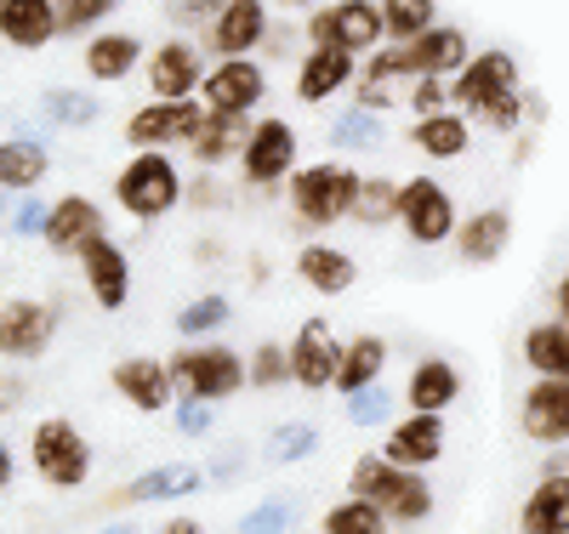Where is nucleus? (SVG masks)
I'll return each mask as SVG.
<instances>
[{
    "mask_svg": "<svg viewBox=\"0 0 569 534\" xmlns=\"http://www.w3.org/2000/svg\"><path fill=\"white\" fill-rule=\"evenodd\" d=\"M348 495L376 501V506L388 512V523H427V517H433V490H427V477L410 472V466H393L382 450H365L353 461Z\"/></svg>",
    "mask_w": 569,
    "mask_h": 534,
    "instance_id": "20e7f679",
    "label": "nucleus"
},
{
    "mask_svg": "<svg viewBox=\"0 0 569 534\" xmlns=\"http://www.w3.org/2000/svg\"><path fill=\"white\" fill-rule=\"evenodd\" d=\"M388 40H416L427 29H439V0H382Z\"/></svg>",
    "mask_w": 569,
    "mask_h": 534,
    "instance_id": "58836bf2",
    "label": "nucleus"
},
{
    "mask_svg": "<svg viewBox=\"0 0 569 534\" xmlns=\"http://www.w3.org/2000/svg\"><path fill=\"white\" fill-rule=\"evenodd\" d=\"M206 103L194 97V103H142L131 120H126V142L131 154L142 149H171V142H194V131L206 125Z\"/></svg>",
    "mask_w": 569,
    "mask_h": 534,
    "instance_id": "f8f14e48",
    "label": "nucleus"
},
{
    "mask_svg": "<svg viewBox=\"0 0 569 534\" xmlns=\"http://www.w3.org/2000/svg\"><path fill=\"white\" fill-rule=\"evenodd\" d=\"M46 222H52V205L34 200V193H23V200L12 205V233L18 239H46Z\"/></svg>",
    "mask_w": 569,
    "mask_h": 534,
    "instance_id": "de8ad7c7",
    "label": "nucleus"
},
{
    "mask_svg": "<svg viewBox=\"0 0 569 534\" xmlns=\"http://www.w3.org/2000/svg\"><path fill=\"white\" fill-rule=\"evenodd\" d=\"M297 523V506L284 501V495H268L262 506H251L246 517H240V534H284Z\"/></svg>",
    "mask_w": 569,
    "mask_h": 534,
    "instance_id": "37998d69",
    "label": "nucleus"
},
{
    "mask_svg": "<svg viewBox=\"0 0 569 534\" xmlns=\"http://www.w3.org/2000/svg\"><path fill=\"white\" fill-rule=\"evenodd\" d=\"M58 335V308H46L34 296H12L0 308V359H40Z\"/></svg>",
    "mask_w": 569,
    "mask_h": 534,
    "instance_id": "2eb2a0df",
    "label": "nucleus"
},
{
    "mask_svg": "<svg viewBox=\"0 0 569 534\" xmlns=\"http://www.w3.org/2000/svg\"><path fill=\"white\" fill-rule=\"evenodd\" d=\"M297 279L313 290V296H348V290L359 284V262H353V251L330 245V239H308V245L297 251Z\"/></svg>",
    "mask_w": 569,
    "mask_h": 534,
    "instance_id": "5701e85b",
    "label": "nucleus"
},
{
    "mask_svg": "<svg viewBox=\"0 0 569 534\" xmlns=\"http://www.w3.org/2000/svg\"><path fill=\"white\" fill-rule=\"evenodd\" d=\"M399 193H405V182H393V177H365L359 200H353V222H359V228H388V222H399Z\"/></svg>",
    "mask_w": 569,
    "mask_h": 534,
    "instance_id": "c9c22d12",
    "label": "nucleus"
},
{
    "mask_svg": "<svg viewBox=\"0 0 569 534\" xmlns=\"http://www.w3.org/2000/svg\"><path fill=\"white\" fill-rule=\"evenodd\" d=\"M29 461H34V477L52 483V490H80V483L91 477V444H86V432H80L69 415L34 421V432H29Z\"/></svg>",
    "mask_w": 569,
    "mask_h": 534,
    "instance_id": "6e6552de",
    "label": "nucleus"
},
{
    "mask_svg": "<svg viewBox=\"0 0 569 534\" xmlns=\"http://www.w3.org/2000/svg\"><path fill=\"white\" fill-rule=\"evenodd\" d=\"M393 523H388V512L376 506V501H359V495H348V501H337L325 512V523H319V534H388Z\"/></svg>",
    "mask_w": 569,
    "mask_h": 534,
    "instance_id": "e433bc0d",
    "label": "nucleus"
},
{
    "mask_svg": "<svg viewBox=\"0 0 569 534\" xmlns=\"http://www.w3.org/2000/svg\"><path fill=\"white\" fill-rule=\"evenodd\" d=\"M217 200H222V193L211 182H194V205H217Z\"/></svg>",
    "mask_w": 569,
    "mask_h": 534,
    "instance_id": "6e6d98bb",
    "label": "nucleus"
},
{
    "mask_svg": "<svg viewBox=\"0 0 569 534\" xmlns=\"http://www.w3.org/2000/svg\"><path fill=\"white\" fill-rule=\"evenodd\" d=\"M512 245V211L507 205H485V211H472L456 233V256L461 268H490L501 262V251Z\"/></svg>",
    "mask_w": 569,
    "mask_h": 534,
    "instance_id": "a878e982",
    "label": "nucleus"
},
{
    "mask_svg": "<svg viewBox=\"0 0 569 534\" xmlns=\"http://www.w3.org/2000/svg\"><path fill=\"white\" fill-rule=\"evenodd\" d=\"M63 34L58 23V0H0V40L12 52H40Z\"/></svg>",
    "mask_w": 569,
    "mask_h": 534,
    "instance_id": "393cba45",
    "label": "nucleus"
},
{
    "mask_svg": "<svg viewBox=\"0 0 569 534\" xmlns=\"http://www.w3.org/2000/svg\"><path fill=\"white\" fill-rule=\"evenodd\" d=\"M251 131H257L251 114H206V125L194 131V142H188V154H194V165H206V171L228 165V160H246Z\"/></svg>",
    "mask_w": 569,
    "mask_h": 534,
    "instance_id": "cd10ccee",
    "label": "nucleus"
},
{
    "mask_svg": "<svg viewBox=\"0 0 569 534\" xmlns=\"http://www.w3.org/2000/svg\"><path fill=\"white\" fill-rule=\"evenodd\" d=\"M40 114L52 120L58 131H86V125H98L103 120V103L91 91H69V85H58V91H46L40 97Z\"/></svg>",
    "mask_w": 569,
    "mask_h": 534,
    "instance_id": "f704fd0d",
    "label": "nucleus"
},
{
    "mask_svg": "<svg viewBox=\"0 0 569 534\" xmlns=\"http://www.w3.org/2000/svg\"><path fill=\"white\" fill-rule=\"evenodd\" d=\"M114 7H126V0H58V23L63 34H80V29H98Z\"/></svg>",
    "mask_w": 569,
    "mask_h": 534,
    "instance_id": "c03bdc74",
    "label": "nucleus"
},
{
    "mask_svg": "<svg viewBox=\"0 0 569 534\" xmlns=\"http://www.w3.org/2000/svg\"><path fill=\"white\" fill-rule=\"evenodd\" d=\"M313 450H319V426H313V421H284V426L268 432V461H273V466H297V461H308Z\"/></svg>",
    "mask_w": 569,
    "mask_h": 534,
    "instance_id": "ea45409f",
    "label": "nucleus"
},
{
    "mask_svg": "<svg viewBox=\"0 0 569 534\" xmlns=\"http://www.w3.org/2000/svg\"><path fill=\"white\" fill-rule=\"evenodd\" d=\"M472 120L461 114V109H445V114H427V120H416V131H410V142L427 154V160H461L467 149H472V131H467Z\"/></svg>",
    "mask_w": 569,
    "mask_h": 534,
    "instance_id": "72a5a7b5",
    "label": "nucleus"
},
{
    "mask_svg": "<svg viewBox=\"0 0 569 534\" xmlns=\"http://www.w3.org/2000/svg\"><path fill=\"white\" fill-rule=\"evenodd\" d=\"M12 477H18V466H12V450H0V490L12 495Z\"/></svg>",
    "mask_w": 569,
    "mask_h": 534,
    "instance_id": "5fc2aeb1",
    "label": "nucleus"
},
{
    "mask_svg": "<svg viewBox=\"0 0 569 534\" xmlns=\"http://www.w3.org/2000/svg\"><path fill=\"white\" fill-rule=\"evenodd\" d=\"M388 103H393V91H388V85H370V80L359 85V109H376V114H382Z\"/></svg>",
    "mask_w": 569,
    "mask_h": 534,
    "instance_id": "3c124183",
    "label": "nucleus"
},
{
    "mask_svg": "<svg viewBox=\"0 0 569 534\" xmlns=\"http://www.w3.org/2000/svg\"><path fill=\"white\" fill-rule=\"evenodd\" d=\"M46 177H52V154H46L40 137H7V149H0V182H7V193H34Z\"/></svg>",
    "mask_w": 569,
    "mask_h": 534,
    "instance_id": "7c9ffc66",
    "label": "nucleus"
},
{
    "mask_svg": "<svg viewBox=\"0 0 569 534\" xmlns=\"http://www.w3.org/2000/svg\"><path fill=\"white\" fill-rule=\"evenodd\" d=\"M291 381V347H279V342H257L251 347V386L257 393H273V386Z\"/></svg>",
    "mask_w": 569,
    "mask_h": 534,
    "instance_id": "79ce46f5",
    "label": "nucleus"
},
{
    "mask_svg": "<svg viewBox=\"0 0 569 534\" xmlns=\"http://www.w3.org/2000/svg\"><path fill=\"white\" fill-rule=\"evenodd\" d=\"M109 381H114V393L131 410H142V415L177 410V381H171V364L166 359H120Z\"/></svg>",
    "mask_w": 569,
    "mask_h": 534,
    "instance_id": "6ab92c4d",
    "label": "nucleus"
},
{
    "mask_svg": "<svg viewBox=\"0 0 569 534\" xmlns=\"http://www.w3.org/2000/svg\"><path fill=\"white\" fill-rule=\"evenodd\" d=\"M330 142L337 149H376L382 142V114L376 109H348V114H337V125H330Z\"/></svg>",
    "mask_w": 569,
    "mask_h": 534,
    "instance_id": "a19ab883",
    "label": "nucleus"
},
{
    "mask_svg": "<svg viewBox=\"0 0 569 534\" xmlns=\"http://www.w3.org/2000/svg\"><path fill=\"white\" fill-rule=\"evenodd\" d=\"M137 63H142V40H137L131 29H98V34L86 40V52H80V69L98 80V85L131 80Z\"/></svg>",
    "mask_w": 569,
    "mask_h": 534,
    "instance_id": "bb28decb",
    "label": "nucleus"
},
{
    "mask_svg": "<svg viewBox=\"0 0 569 534\" xmlns=\"http://www.w3.org/2000/svg\"><path fill=\"white\" fill-rule=\"evenodd\" d=\"M222 7H228V0H177L171 18H177V23H206V29H211V23L222 18Z\"/></svg>",
    "mask_w": 569,
    "mask_h": 534,
    "instance_id": "8fccbe9b",
    "label": "nucleus"
},
{
    "mask_svg": "<svg viewBox=\"0 0 569 534\" xmlns=\"http://www.w3.org/2000/svg\"><path fill=\"white\" fill-rule=\"evenodd\" d=\"M450 103L485 131H525V114H536V97H525L518 58L501 52V46L472 52V63L450 80Z\"/></svg>",
    "mask_w": 569,
    "mask_h": 534,
    "instance_id": "f257e3e1",
    "label": "nucleus"
},
{
    "mask_svg": "<svg viewBox=\"0 0 569 534\" xmlns=\"http://www.w3.org/2000/svg\"><path fill=\"white\" fill-rule=\"evenodd\" d=\"M552 308H558V319L569 324V268H563V279H558V296H552Z\"/></svg>",
    "mask_w": 569,
    "mask_h": 534,
    "instance_id": "864d4df0",
    "label": "nucleus"
},
{
    "mask_svg": "<svg viewBox=\"0 0 569 534\" xmlns=\"http://www.w3.org/2000/svg\"><path fill=\"white\" fill-rule=\"evenodd\" d=\"M382 370H388V342H382V335H376V330L353 335L348 353H342L337 393H342V399H353V393H365V386H382Z\"/></svg>",
    "mask_w": 569,
    "mask_h": 534,
    "instance_id": "473e14b6",
    "label": "nucleus"
},
{
    "mask_svg": "<svg viewBox=\"0 0 569 534\" xmlns=\"http://www.w3.org/2000/svg\"><path fill=\"white\" fill-rule=\"evenodd\" d=\"M353 74H359L353 52H308L302 69H297V103H308V109L330 103L342 85H353Z\"/></svg>",
    "mask_w": 569,
    "mask_h": 534,
    "instance_id": "c85d7f7f",
    "label": "nucleus"
},
{
    "mask_svg": "<svg viewBox=\"0 0 569 534\" xmlns=\"http://www.w3.org/2000/svg\"><path fill=\"white\" fill-rule=\"evenodd\" d=\"M206 58H200V46H188V40H160L154 46V58H149V91H154V103H194V97L206 91Z\"/></svg>",
    "mask_w": 569,
    "mask_h": 534,
    "instance_id": "ddd939ff",
    "label": "nucleus"
},
{
    "mask_svg": "<svg viewBox=\"0 0 569 534\" xmlns=\"http://www.w3.org/2000/svg\"><path fill=\"white\" fill-rule=\"evenodd\" d=\"M171 421H177V432H182V439H206V432L217 426V404H200V399H177Z\"/></svg>",
    "mask_w": 569,
    "mask_h": 534,
    "instance_id": "49530a36",
    "label": "nucleus"
},
{
    "mask_svg": "<svg viewBox=\"0 0 569 534\" xmlns=\"http://www.w3.org/2000/svg\"><path fill=\"white\" fill-rule=\"evenodd\" d=\"M284 12H313V0H279Z\"/></svg>",
    "mask_w": 569,
    "mask_h": 534,
    "instance_id": "4d7b16f0",
    "label": "nucleus"
},
{
    "mask_svg": "<svg viewBox=\"0 0 569 534\" xmlns=\"http://www.w3.org/2000/svg\"><path fill=\"white\" fill-rule=\"evenodd\" d=\"M382 455L393 466H410V472H427L439 455H445V415H427V410H410L388 426L382 439Z\"/></svg>",
    "mask_w": 569,
    "mask_h": 534,
    "instance_id": "f3484780",
    "label": "nucleus"
},
{
    "mask_svg": "<svg viewBox=\"0 0 569 534\" xmlns=\"http://www.w3.org/2000/svg\"><path fill=\"white\" fill-rule=\"evenodd\" d=\"M240 171H246V182H251V188L291 182V177L302 171V142H297V125L284 120V114L257 120V131H251V149H246Z\"/></svg>",
    "mask_w": 569,
    "mask_h": 534,
    "instance_id": "9d476101",
    "label": "nucleus"
},
{
    "mask_svg": "<svg viewBox=\"0 0 569 534\" xmlns=\"http://www.w3.org/2000/svg\"><path fill=\"white\" fill-rule=\"evenodd\" d=\"M410 109H416V120L456 109V103H450V80H416V85H410Z\"/></svg>",
    "mask_w": 569,
    "mask_h": 534,
    "instance_id": "09e8293b",
    "label": "nucleus"
},
{
    "mask_svg": "<svg viewBox=\"0 0 569 534\" xmlns=\"http://www.w3.org/2000/svg\"><path fill=\"white\" fill-rule=\"evenodd\" d=\"M525 364L536 370V381H569V324L563 319H541L525 330Z\"/></svg>",
    "mask_w": 569,
    "mask_h": 534,
    "instance_id": "2f4dec72",
    "label": "nucleus"
},
{
    "mask_svg": "<svg viewBox=\"0 0 569 534\" xmlns=\"http://www.w3.org/2000/svg\"><path fill=\"white\" fill-rule=\"evenodd\" d=\"M399 228L410 245L433 251V245H456L461 233V216H456V200L439 177H410L405 193H399Z\"/></svg>",
    "mask_w": 569,
    "mask_h": 534,
    "instance_id": "1a4fd4ad",
    "label": "nucleus"
},
{
    "mask_svg": "<svg viewBox=\"0 0 569 534\" xmlns=\"http://www.w3.org/2000/svg\"><path fill=\"white\" fill-rule=\"evenodd\" d=\"M365 188V171H353L348 160H308L291 182H284V200L302 233H325L337 222H353V200Z\"/></svg>",
    "mask_w": 569,
    "mask_h": 534,
    "instance_id": "7ed1b4c3",
    "label": "nucleus"
},
{
    "mask_svg": "<svg viewBox=\"0 0 569 534\" xmlns=\"http://www.w3.org/2000/svg\"><path fill=\"white\" fill-rule=\"evenodd\" d=\"M518 534H569V466L563 461H547L536 490L525 495Z\"/></svg>",
    "mask_w": 569,
    "mask_h": 534,
    "instance_id": "4be33fe9",
    "label": "nucleus"
},
{
    "mask_svg": "<svg viewBox=\"0 0 569 534\" xmlns=\"http://www.w3.org/2000/svg\"><path fill=\"white\" fill-rule=\"evenodd\" d=\"M114 200L131 222H160L182 205V171L166 149H142L120 165L114 177Z\"/></svg>",
    "mask_w": 569,
    "mask_h": 534,
    "instance_id": "423d86ee",
    "label": "nucleus"
},
{
    "mask_svg": "<svg viewBox=\"0 0 569 534\" xmlns=\"http://www.w3.org/2000/svg\"><path fill=\"white\" fill-rule=\"evenodd\" d=\"M98 239H109L103 233V211L86 200V193H63V200L52 205V222H46V251L52 256H86Z\"/></svg>",
    "mask_w": 569,
    "mask_h": 534,
    "instance_id": "dca6fc26",
    "label": "nucleus"
},
{
    "mask_svg": "<svg viewBox=\"0 0 569 534\" xmlns=\"http://www.w3.org/2000/svg\"><path fill=\"white\" fill-rule=\"evenodd\" d=\"M342 353L348 342L337 330H330V319H302L297 335H291V381L302 386V393H325V386H337L342 375Z\"/></svg>",
    "mask_w": 569,
    "mask_h": 534,
    "instance_id": "9b49d317",
    "label": "nucleus"
},
{
    "mask_svg": "<svg viewBox=\"0 0 569 534\" xmlns=\"http://www.w3.org/2000/svg\"><path fill=\"white\" fill-rule=\"evenodd\" d=\"M388 415H393V399L382 386H365V393L348 399V426H382Z\"/></svg>",
    "mask_w": 569,
    "mask_h": 534,
    "instance_id": "a18cd8bd",
    "label": "nucleus"
},
{
    "mask_svg": "<svg viewBox=\"0 0 569 534\" xmlns=\"http://www.w3.org/2000/svg\"><path fill=\"white\" fill-rule=\"evenodd\" d=\"M382 46H388L382 0H337V7H313V12H308V52L376 58Z\"/></svg>",
    "mask_w": 569,
    "mask_h": 534,
    "instance_id": "0eeeda50",
    "label": "nucleus"
},
{
    "mask_svg": "<svg viewBox=\"0 0 569 534\" xmlns=\"http://www.w3.org/2000/svg\"><path fill=\"white\" fill-rule=\"evenodd\" d=\"M80 279H86V296L103 313H120L131 302V262L114 239H98V245L80 256Z\"/></svg>",
    "mask_w": 569,
    "mask_h": 534,
    "instance_id": "412c9836",
    "label": "nucleus"
},
{
    "mask_svg": "<svg viewBox=\"0 0 569 534\" xmlns=\"http://www.w3.org/2000/svg\"><path fill=\"white\" fill-rule=\"evenodd\" d=\"M268 40V7L262 0H228L222 18L206 29V52H217V63L228 58H251Z\"/></svg>",
    "mask_w": 569,
    "mask_h": 534,
    "instance_id": "aec40b11",
    "label": "nucleus"
},
{
    "mask_svg": "<svg viewBox=\"0 0 569 534\" xmlns=\"http://www.w3.org/2000/svg\"><path fill=\"white\" fill-rule=\"evenodd\" d=\"M103 534H137V528H131V523H109Z\"/></svg>",
    "mask_w": 569,
    "mask_h": 534,
    "instance_id": "13d9d810",
    "label": "nucleus"
},
{
    "mask_svg": "<svg viewBox=\"0 0 569 534\" xmlns=\"http://www.w3.org/2000/svg\"><path fill=\"white\" fill-rule=\"evenodd\" d=\"M228 319H233V302L222 296V290H206V296H194L177 313V335L182 342H206V335H217Z\"/></svg>",
    "mask_w": 569,
    "mask_h": 534,
    "instance_id": "4c0bfd02",
    "label": "nucleus"
},
{
    "mask_svg": "<svg viewBox=\"0 0 569 534\" xmlns=\"http://www.w3.org/2000/svg\"><path fill=\"white\" fill-rule=\"evenodd\" d=\"M160 534H206V523H200V517H171Z\"/></svg>",
    "mask_w": 569,
    "mask_h": 534,
    "instance_id": "603ef678",
    "label": "nucleus"
},
{
    "mask_svg": "<svg viewBox=\"0 0 569 534\" xmlns=\"http://www.w3.org/2000/svg\"><path fill=\"white\" fill-rule=\"evenodd\" d=\"M262 97H268L262 63H257V58H228V63H211L200 103H206L211 114H257Z\"/></svg>",
    "mask_w": 569,
    "mask_h": 534,
    "instance_id": "4468645a",
    "label": "nucleus"
},
{
    "mask_svg": "<svg viewBox=\"0 0 569 534\" xmlns=\"http://www.w3.org/2000/svg\"><path fill=\"white\" fill-rule=\"evenodd\" d=\"M518 426L530 444H569V381H536L518 404Z\"/></svg>",
    "mask_w": 569,
    "mask_h": 534,
    "instance_id": "b1692460",
    "label": "nucleus"
},
{
    "mask_svg": "<svg viewBox=\"0 0 569 534\" xmlns=\"http://www.w3.org/2000/svg\"><path fill=\"white\" fill-rule=\"evenodd\" d=\"M206 466H194V461H160V466H149V472H137L126 490H114L109 501L114 506H149V501H182V495H200L206 490Z\"/></svg>",
    "mask_w": 569,
    "mask_h": 534,
    "instance_id": "a211bd4d",
    "label": "nucleus"
},
{
    "mask_svg": "<svg viewBox=\"0 0 569 534\" xmlns=\"http://www.w3.org/2000/svg\"><path fill=\"white\" fill-rule=\"evenodd\" d=\"M171 381L177 399H200V404H222L240 386H251V353H233L222 342H182L171 359Z\"/></svg>",
    "mask_w": 569,
    "mask_h": 534,
    "instance_id": "39448f33",
    "label": "nucleus"
},
{
    "mask_svg": "<svg viewBox=\"0 0 569 534\" xmlns=\"http://www.w3.org/2000/svg\"><path fill=\"white\" fill-rule=\"evenodd\" d=\"M461 399V375L450 359H421L405 381V404L410 410H427V415H445L450 404Z\"/></svg>",
    "mask_w": 569,
    "mask_h": 534,
    "instance_id": "c756f323",
    "label": "nucleus"
},
{
    "mask_svg": "<svg viewBox=\"0 0 569 534\" xmlns=\"http://www.w3.org/2000/svg\"><path fill=\"white\" fill-rule=\"evenodd\" d=\"M472 63L467 52V29L439 23L416 40H388L376 58H365V80L370 85H393V80H456Z\"/></svg>",
    "mask_w": 569,
    "mask_h": 534,
    "instance_id": "f03ea898",
    "label": "nucleus"
}]
</instances>
